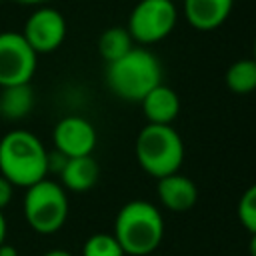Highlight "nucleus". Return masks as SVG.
Segmentation results:
<instances>
[{"instance_id":"f257e3e1","label":"nucleus","mask_w":256,"mask_h":256,"mask_svg":"<svg viewBox=\"0 0 256 256\" xmlns=\"http://www.w3.org/2000/svg\"><path fill=\"white\" fill-rule=\"evenodd\" d=\"M48 150L28 130H10L0 138V174L20 188L48 178Z\"/></svg>"},{"instance_id":"f03ea898","label":"nucleus","mask_w":256,"mask_h":256,"mask_svg":"<svg viewBox=\"0 0 256 256\" xmlns=\"http://www.w3.org/2000/svg\"><path fill=\"white\" fill-rule=\"evenodd\" d=\"M112 234L126 256H148L162 244L164 218L152 202L130 200L118 210Z\"/></svg>"},{"instance_id":"7ed1b4c3","label":"nucleus","mask_w":256,"mask_h":256,"mask_svg":"<svg viewBox=\"0 0 256 256\" xmlns=\"http://www.w3.org/2000/svg\"><path fill=\"white\" fill-rule=\"evenodd\" d=\"M106 86L126 102H140L152 88L162 84L160 60L148 48H132L122 58L106 64Z\"/></svg>"},{"instance_id":"20e7f679","label":"nucleus","mask_w":256,"mask_h":256,"mask_svg":"<svg viewBox=\"0 0 256 256\" xmlns=\"http://www.w3.org/2000/svg\"><path fill=\"white\" fill-rule=\"evenodd\" d=\"M134 150L138 166L156 180L180 172L184 162V142L172 124H146L136 136Z\"/></svg>"},{"instance_id":"39448f33","label":"nucleus","mask_w":256,"mask_h":256,"mask_svg":"<svg viewBox=\"0 0 256 256\" xmlns=\"http://www.w3.org/2000/svg\"><path fill=\"white\" fill-rule=\"evenodd\" d=\"M24 218L28 226L38 234L58 232L68 218L66 190L50 178H44L24 192Z\"/></svg>"},{"instance_id":"423d86ee","label":"nucleus","mask_w":256,"mask_h":256,"mask_svg":"<svg viewBox=\"0 0 256 256\" xmlns=\"http://www.w3.org/2000/svg\"><path fill=\"white\" fill-rule=\"evenodd\" d=\"M178 22V10L172 0H140L130 16L126 30L132 40L150 46L168 38Z\"/></svg>"},{"instance_id":"0eeeda50","label":"nucleus","mask_w":256,"mask_h":256,"mask_svg":"<svg viewBox=\"0 0 256 256\" xmlns=\"http://www.w3.org/2000/svg\"><path fill=\"white\" fill-rule=\"evenodd\" d=\"M38 64V54L20 32H0V88L30 84Z\"/></svg>"},{"instance_id":"6e6552de","label":"nucleus","mask_w":256,"mask_h":256,"mask_svg":"<svg viewBox=\"0 0 256 256\" xmlns=\"http://www.w3.org/2000/svg\"><path fill=\"white\" fill-rule=\"evenodd\" d=\"M20 34L36 54H48L62 46L66 38V20L56 8L38 6L26 18Z\"/></svg>"},{"instance_id":"1a4fd4ad","label":"nucleus","mask_w":256,"mask_h":256,"mask_svg":"<svg viewBox=\"0 0 256 256\" xmlns=\"http://www.w3.org/2000/svg\"><path fill=\"white\" fill-rule=\"evenodd\" d=\"M52 142L54 150L66 158L90 156L96 148V130L82 116H66L54 126Z\"/></svg>"},{"instance_id":"9d476101","label":"nucleus","mask_w":256,"mask_h":256,"mask_svg":"<svg viewBox=\"0 0 256 256\" xmlns=\"http://www.w3.org/2000/svg\"><path fill=\"white\" fill-rule=\"evenodd\" d=\"M156 192L160 204L170 212H188L198 202L196 184L180 172L160 178L156 184Z\"/></svg>"},{"instance_id":"9b49d317","label":"nucleus","mask_w":256,"mask_h":256,"mask_svg":"<svg viewBox=\"0 0 256 256\" xmlns=\"http://www.w3.org/2000/svg\"><path fill=\"white\" fill-rule=\"evenodd\" d=\"M232 6L234 0H184L182 12L192 28L200 32H210L220 28L228 20Z\"/></svg>"},{"instance_id":"f8f14e48","label":"nucleus","mask_w":256,"mask_h":256,"mask_svg":"<svg viewBox=\"0 0 256 256\" xmlns=\"http://www.w3.org/2000/svg\"><path fill=\"white\" fill-rule=\"evenodd\" d=\"M142 112L146 124H172L180 114V98L174 88L158 84L142 100Z\"/></svg>"},{"instance_id":"ddd939ff","label":"nucleus","mask_w":256,"mask_h":256,"mask_svg":"<svg viewBox=\"0 0 256 256\" xmlns=\"http://www.w3.org/2000/svg\"><path fill=\"white\" fill-rule=\"evenodd\" d=\"M60 186L68 192H88L94 188L100 176V166L94 156H76L68 158L60 170Z\"/></svg>"},{"instance_id":"4468645a","label":"nucleus","mask_w":256,"mask_h":256,"mask_svg":"<svg viewBox=\"0 0 256 256\" xmlns=\"http://www.w3.org/2000/svg\"><path fill=\"white\" fill-rule=\"evenodd\" d=\"M34 106V92L30 84H16L0 88V118L4 120H22L30 114Z\"/></svg>"},{"instance_id":"2eb2a0df","label":"nucleus","mask_w":256,"mask_h":256,"mask_svg":"<svg viewBox=\"0 0 256 256\" xmlns=\"http://www.w3.org/2000/svg\"><path fill=\"white\" fill-rule=\"evenodd\" d=\"M132 48H134V40H132L130 32L124 26L106 28L98 38V52H100V56L104 58L106 64L122 58Z\"/></svg>"},{"instance_id":"dca6fc26","label":"nucleus","mask_w":256,"mask_h":256,"mask_svg":"<svg viewBox=\"0 0 256 256\" xmlns=\"http://www.w3.org/2000/svg\"><path fill=\"white\" fill-rule=\"evenodd\" d=\"M224 82L234 94H250L256 90V62L252 58L236 60L228 66L224 74Z\"/></svg>"},{"instance_id":"f3484780","label":"nucleus","mask_w":256,"mask_h":256,"mask_svg":"<svg viewBox=\"0 0 256 256\" xmlns=\"http://www.w3.org/2000/svg\"><path fill=\"white\" fill-rule=\"evenodd\" d=\"M82 256H126L114 234L98 232L86 238L82 246Z\"/></svg>"},{"instance_id":"a211bd4d","label":"nucleus","mask_w":256,"mask_h":256,"mask_svg":"<svg viewBox=\"0 0 256 256\" xmlns=\"http://www.w3.org/2000/svg\"><path fill=\"white\" fill-rule=\"evenodd\" d=\"M236 214H238L240 224L250 234H256V184L248 186L242 192L238 206H236Z\"/></svg>"},{"instance_id":"6ab92c4d","label":"nucleus","mask_w":256,"mask_h":256,"mask_svg":"<svg viewBox=\"0 0 256 256\" xmlns=\"http://www.w3.org/2000/svg\"><path fill=\"white\" fill-rule=\"evenodd\" d=\"M12 194H14V186L0 174V210L4 212V208L12 202Z\"/></svg>"},{"instance_id":"aec40b11","label":"nucleus","mask_w":256,"mask_h":256,"mask_svg":"<svg viewBox=\"0 0 256 256\" xmlns=\"http://www.w3.org/2000/svg\"><path fill=\"white\" fill-rule=\"evenodd\" d=\"M6 232H8V226H6V218H4V212L0 210V246L6 242Z\"/></svg>"},{"instance_id":"412c9836","label":"nucleus","mask_w":256,"mask_h":256,"mask_svg":"<svg viewBox=\"0 0 256 256\" xmlns=\"http://www.w3.org/2000/svg\"><path fill=\"white\" fill-rule=\"evenodd\" d=\"M0 256H18V254H16V248L14 246H10V244L6 246V242H4L0 246Z\"/></svg>"},{"instance_id":"4be33fe9","label":"nucleus","mask_w":256,"mask_h":256,"mask_svg":"<svg viewBox=\"0 0 256 256\" xmlns=\"http://www.w3.org/2000/svg\"><path fill=\"white\" fill-rule=\"evenodd\" d=\"M14 2H18V4H26V6H46L50 0H14Z\"/></svg>"},{"instance_id":"5701e85b","label":"nucleus","mask_w":256,"mask_h":256,"mask_svg":"<svg viewBox=\"0 0 256 256\" xmlns=\"http://www.w3.org/2000/svg\"><path fill=\"white\" fill-rule=\"evenodd\" d=\"M42 256H72L68 250H62V248H52V250H48V252H44Z\"/></svg>"},{"instance_id":"b1692460","label":"nucleus","mask_w":256,"mask_h":256,"mask_svg":"<svg viewBox=\"0 0 256 256\" xmlns=\"http://www.w3.org/2000/svg\"><path fill=\"white\" fill-rule=\"evenodd\" d=\"M248 254H250V256H256V234L250 236V242H248Z\"/></svg>"},{"instance_id":"393cba45","label":"nucleus","mask_w":256,"mask_h":256,"mask_svg":"<svg viewBox=\"0 0 256 256\" xmlns=\"http://www.w3.org/2000/svg\"><path fill=\"white\" fill-rule=\"evenodd\" d=\"M252 60L256 62V36H254V48H252Z\"/></svg>"},{"instance_id":"a878e982","label":"nucleus","mask_w":256,"mask_h":256,"mask_svg":"<svg viewBox=\"0 0 256 256\" xmlns=\"http://www.w3.org/2000/svg\"><path fill=\"white\" fill-rule=\"evenodd\" d=\"M0 2H2V0H0Z\"/></svg>"}]
</instances>
